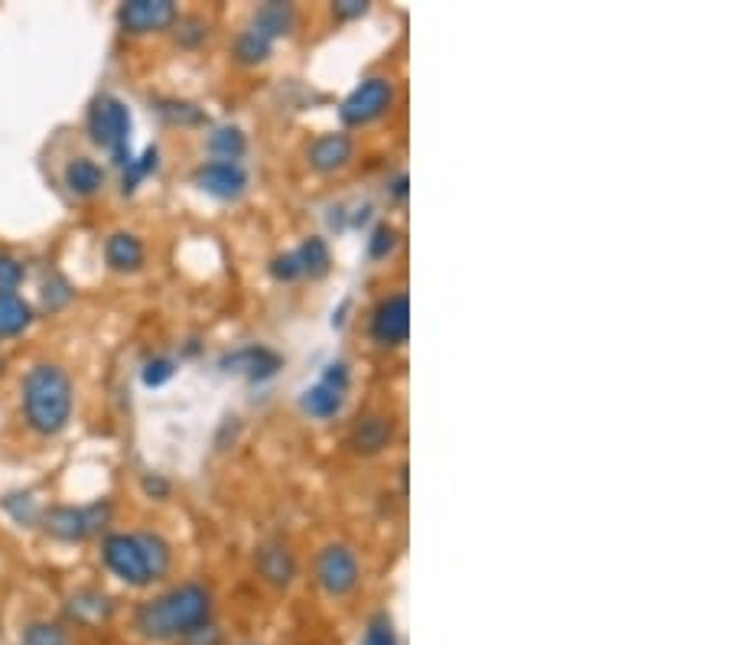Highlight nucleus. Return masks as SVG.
Returning a JSON list of instances; mask_svg holds the SVG:
<instances>
[{
    "label": "nucleus",
    "mask_w": 732,
    "mask_h": 645,
    "mask_svg": "<svg viewBox=\"0 0 732 645\" xmlns=\"http://www.w3.org/2000/svg\"><path fill=\"white\" fill-rule=\"evenodd\" d=\"M283 365V358L268 346H244V350L231 352L222 358V368L226 372H238V375H248L251 382H264V378H274L278 368Z\"/></svg>",
    "instance_id": "obj_11"
},
{
    "label": "nucleus",
    "mask_w": 732,
    "mask_h": 645,
    "mask_svg": "<svg viewBox=\"0 0 732 645\" xmlns=\"http://www.w3.org/2000/svg\"><path fill=\"white\" fill-rule=\"evenodd\" d=\"M212 620V593L202 584H179L144 600L134 613V630L150 643H169L186 639L189 633L209 626Z\"/></svg>",
    "instance_id": "obj_1"
},
{
    "label": "nucleus",
    "mask_w": 732,
    "mask_h": 645,
    "mask_svg": "<svg viewBox=\"0 0 732 645\" xmlns=\"http://www.w3.org/2000/svg\"><path fill=\"white\" fill-rule=\"evenodd\" d=\"M88 134L92 141L112 154V160L117 167H124L130 160V131H134V117L130 108L114 98V95H98L88 108Z\"/></svg>",
    "instance_id": "obj_4"
},
{
    "label": "nucleus",
    "mask_w": 732,
    "mask_h": 645,
    "mask_svg": "<svg viewBox=\"0 0 732 645\" xmlns=\"http://www.w3.org/2000/svg\"><path fill=\"white\" fill-rule=\"evenodd\" d=\"M160 112H164L169 121H179V124H196V121H202V112H199L196 105H189V102H167Z\"/></svg>",
    "instance_id": "obj_33"
},
{
    "label": "nucleus",
    "mask_w": 732,
    "mask_h": 645,
    "mask_svg": "<svg viewBox=\"0 0 732 645\" xmlns=\"http://www.w3.org/2000/svg\"><path fill=\"white\" fill-rule=\"evenodd\" d=\"M395 196L397 199H404V196H407V176H397L395 179Z\"/></svg>",
    "instance_id": "obj_38"
},
{
    "label": "nucleus",
    "mask_w": 732,
    "mask_h": 645,
    "mask_svg": "<svg viewBox=\"0 0 732 645\" xmlns=\"http://www.w3.org/2000/svg\"><path fill=\"white\" fill-rule=\"evenodd\" d=\"M362 645H397V633H395V623L381 613V616H375L372 623H368V630H365V639Z\"/></svg>",
    "instance_id": "obj_30"
},
{
    "label": "nucleus",
    "mask_w": 732,
    "mask_h": 645,
    "mask_svg": "<svg viewBox=\"0 0 732 645\" xmlns=\"http://www.w3.org/2000/svg\"><path fill=\"white\" fill-rule=\"evenodd\" d=\"M105 261L117 274H137L147 261L144 241L134 232H114L105 241Z\"/></svg>",
    "instance_id": "obj_13"
},
{
    "label": "nucleus",
    "mask_w": 732,
    "mask_h": 645,
    "mask_svg": "<svg viewBox=\"0 0 732 645\" xmlns=\"http://www.w3.org/2000/svg\"><path fill=\"white\" fill-rule=\"evenodd\" d=\"M144 492H147V496H157V499H167L169 482L164 479V476L150 472V476H144Z\"/></svg>",
    "instance_id": "obj_37"
},
{
    "label": "nucleus",
    "mask_w": 732,
    "mask_h": 645,
    "mask_svg": "<svg viewBox=\"0 0 732 645\" xmlns=\"http://www.w3.org/2000/svg\"><path fill=\"white\" fill-rule=\"evenodd\" d=\"M209 150L216 154V160H231V164H238V157L248 150V141H244V131L241 127H216L212 131V137H209Z\"/></svg>",
    "instance_id": "obj_23"
},
{
    "label": "nucleus",
    "mask_w": 732,
    "mask_h": 645,
    "mask_svg": "<svg viewBox=\"0 0 732 645\" xmlns=\"http://www.w3.org/2000/svg\"><path fill=\"white\" fill-rule=\"evenodd\" d=\"M62 183L69 186L72 196L79 199H92L105 189V170L92 160V157H72L62 170Z\"/></svg>",
    "instance_id": "obj_14"
},
{
    "label": "nucleus",
    "mask_w": 732,
    "mask_h": 645,
    "mask_svg": "<svg viewBox=\"0 0 732 645\" xmlns=\"http://www.w3.org/2000/svg\"><path fill=\"white\" fill-rule=\"evenodd\" d=\"M172 375H176V362H172L169 355H157V358H150V362L144 365V385H147V388L167 385Z\"/></svg>",
    "instance_id": "obj_28"
},
{
    "label": "nucleus",
    "mask_w": 732,
    "mask_h": 645,
    "mask_svg": "<svg viewBox=\"0 0 732 645\" xmlns=\"http://www.w3.org/2000/svg\"><path fill=\"white\" fill-rule=\"evenodd\" d=\"M179 20V10L172 0H127L117 7V27L127 37H147L169 30Z\"/></svg>",
    "instance_id": "obj_8"
},
{
    "label": "nucleus",
    "mask_w": 732,
    "mask_h": 645,
    "mask_svg": "<svg viewBox=\"0 0 732 645\" xmlns=\"http://www.w3.org/2000/svg\"><path fill=\"white\" fill-rule=\"evenodd\" d=\"M3 509L13 516L17 526H30V522L40 519V509H36V502H33V492H10V496H3Z\"/></svg>",
    "instance_id": "obj_26"
},
{
    "label": "nucleus",
    "mask_w": 732,
    "mask_h": 645,
    "mask_svg": "<svg viewBox=\"0 0 732 645\" xmlns=\"http://www.w3.org/2000/svg\"><path fill=\"white\" fill-rule=\"evenodd\" d=\"M199 189H206L216 199H238L248 189V174L241 164L231 160H209L196 170Z\"/></svg>",
    "instance_id": "obj_10"
},
{
    "label": "nucleus",
    "mask_w": 732,
    "mask_h": 645,
    "mask_svg": "<svg viewBox=\"0 0 732 645\" xmlns=\"http://www.w3.org/2000/svg\"><path fill=\"white\" fill-rule=\"evenodd\" d=\"M391 105H395V82L388 75H372L352 89V95L338 108V117L348 127H362V124L378 121Z\"/></svg>",
    "instance_id": "obj_6"
},
{
    "label": "nucleus",
    "mask_w": 732,
    "mask_h": 645,
    "mask_svg": "<svg viewBox=\"0 0 732 645\" xmlns=\"http://www.w3.org/2000/svg\"><path fill=\"white\" fill-rule=\"evenodd\" d=\"M20 645H72V639H69V630H65L62 623L33 620V623L23 626Z\"/></svg>",
    "instance_id": "obj_24"
},
{
    "label": "nucleus",
    "mask_w": 732,
    "mask_h": 645,
    "mask_svg": "<svg viewBox=\"0 0 732 645\" xmlns=\"http://www.w3.org/2000/svg\"><path fill=\"white\" fill-rule=\"evenodd\" d=\"M303 410L313 414V417H320V420L336 417L338 410H342V392L330 388V385H323V382H316L313 388L303 392Z\"/></svg>",
    "instance_id": "obj_22"
},
{
    "label": "nucleus",
    "mask_w": 732,
    "mask_h": 645,
    "mask_svg": "<svg viewBox=\"0 0 732 645\" xmlns=\"http://www.w3.org/2000/svg\"><path fill=\"white\" fill-rule=\"evenodd\" d=\"M176 37H179V43H186V46H196V43H202V40L209 37V23L196 20V17H189V20H179V30H176Z\"/></svg>",
    "instance_id": "obj_32"
},
{
    "label": "nucleus",
    "mask_w": 732,
    "mask_h": 645,
    "mask_svg": "<svg viewBox=\"0 0 732 645\" xmlns=\"http://www.w3.org/2000/svg\"><path fill=\"white\" fill-rule=\"evenodd\" d=\"M333 10H336L338 20H355V17H365V13H368V3H365V0H338Z\"/></svg>",
    "instance_id": "obj_36"
},
{
    "label": "nucleus",
    "mask_w": 732,
    "mask_h": 645,
    "mask_svg": "<svg viewBox=\"0 0 732 645\" xmlns=\"http://www.w3.org/2000/svg\"><path fill=\"white\" fill-rule=\"evenodd\" d=\"M258 571H261V578L268 584L286 586L296 578V561H293V554L283 544H264L258 551Z\"/></svg>",
    "instance_id": "obj_17"
},
{
    "label": "nucleus",
    "mask_w": 732,
    "mask_h": 645,
    "mask_svg": "<svg viewBox=\"0 0 732 645\" xmlns=\"http://www.w3.org/2000/svg\"><path fill=\"white\" fill-rule=\"evenodd\" d=\"M271 53H274V43H271L264 33H258L254 27L244 30V33L234 40V56H238V62H244V65H258V62H264Z\"/></svg>",
    "instance_id": "obj_25"
},
{
    "label": "nucleus",
    "mask_w": 732,
    "mask_h": 645,
    "mask_svg": "<svg viewBox=\"0 0 732 645\" xmlns=\"http://www.w3.org/2000/svg\"><path fill=\"white\" fill-rule=\"evenodd\" d=\"M65 610L75 623H102V620L112 616L114 603L112 596H105L102 590H79V593L69 596Z\"/></svg>",
    "instance_id": "obj_18"
},
{
    "label": "nucleus",
    "mask_w": 732,
    "mask_h": 645,
    "mask_svg": "<svg viewBox=\"0 0 732 645\" xmlns=\"http://www.w3.org/2000/svg\"><path fill=\"white\" fill-rule=\"evenodd\" d=\"M102 561L127 586H150L169 574L172 551L154 531H114L102 541Z\"/></svg>",
    "instance_id": "obj_3"
},
{
    "label": "nucleus",
    "mask_w": 732,
    "mask_h": 645,
    "mask_svg": "<svg viewBox=\"0 0 732 645\" xmlns=\"http://www.w3.org/2000/svg\"><path fill=\"white\" fill-rule=\"evenodd\" d=\"M352 154H355V144H352L348 134H342V131L338 134H323L310 147V167L316 174H336L352 160Z\"/></svg>",
    "instance_id": "obj_12"
},
{
    "label": "nucleus",
    "mask_w": 732,
    "mask_h": 645,
    "mask_svg": "<svg viewBox=\"0 0 732 645\" xmlns=\"http://www.w3.org/2000/svg\"><path fill=\"white\" fill-rule=\"evenodd\" d=\"M316 581L330 596H345L362 581L358 558L348 544H326L316 558Z\"/></svg>",
    "instance_id": "obj_7"
},
{
    "label": "nucleus",
    "mask_w": 732,
    "mask_h": 645,
    "mask_svg": "<svg viewBox=\"0 0 732 645\" xmlns=\"http://www.w3.org/2000/svg\"><path fill=\"white\" fill-rule=\"evenodd\" d=\"M320 382L345 395V388H348V365H345V362H333V365H326V372H323V378H320Z\"/></svg>",
    "instance_id": "obj_35"
},
{
    "label": "nucleus",
    "mask_w": 732,
    "mask_h": 645,
    "mask_svg": "<svg viewBox=\"0 0 732 645\" xmlns=\"http://www.w3.org/2000/svg\"><path fill=\"white\" fill-rule=\"evenodd\" d=\"M271 274H274L278 281H296V278H303V274H300V264H296V254H293V251L278 254L274 264H271Z\"/></svg>",
    "instance_id": "obj_34"
},
{
    "label": "nucleus",
    "mask_w": 732,
    "mask_h": 645,
    "mask_svg": "<svg viewBox=\"0 0 732 645\" xmlns=\"http://www.w3.org/2000/svg\"><path fill=\"white\" fill-rule=\"evenodd\" d=\"M23 278H27L23 261L7 254V251H0V293H17V288L23 284Z\"/></svg>",
    "instance_id": "obj_27"
},
{
    "label": "nucleus",
    "mask_w": 732,
    "mask_h": 645,
    "mask_svg": "<svg viewBox=\"0 0 732 645\" xmlns=\"http://www.w3.org/2000/svg\"><path fill=\"white\" fill-rule=\"evenodd\" d=\"M157 167H160V150L150 144L140 157H130V160L121 167V193H124V196L134 193L147 176L157 174Z\"/></svg>",
    "instance_id": "obj_21"
},
{
    "label": "nucleus",
    "mask_w": 732,
    "mask_h": 645,
    "mask_svg": "<svg viewBox=\"0 0 732 645\" xmlns=\"http://www.w3.org/2000/svg\"><path fill=\"white\" fill-rule=\"evenodd\" d=\"M244 645H254V643H244Z\"/></svg>",
    "instance_id": "obj_40"
},
{
    "label": "nucleus",
    "mask_w": 732,
    "mask_h": 645,
    "mask_svg": "<svg viewBox=\"0 0 732 645\" xmlns=\"http://www.w3.org/2000/svg\"><path fill=\"white\" fill-rule=\"evenodd\" d=\"M69 300H72V288H69L65 278H53L50 284H43V306H46L50 313L62 310Z\"/></svg>",
    "instance_id": "obj_31"
},
{
    "label": "nucleus",
    "mask_w": 732,
    "mask_h": 645,
    "mask_svg": "<svg viewBox=\"0 0 732 645\" xmlns=\"http://www.w3.org/2000/svg\"><path fill=\"white\" fill-rule=\"evenodd\" d=\"M20 405L23 420L33 434L40 437H56L69 427L72 408H75V392L69 372L56 362H36L20 385Z\"/></svg>",
    "instance_id": "obj_2"
},
{
    "label": "nucleus",
    "mask_w": 732,
    "mask_h": 645,
    "mask_svg": "<svg viewBox=\"0 0 732 645\" xmlns=\"http://www.w3.org/2000/svg\"><path fill=\"white\" fill-rule=\"evenodd\" d=\"M112 522V502H92V506H53L40 516V526L56 541H85L98 534Z\"/></svg>",
    "instance_id": "obj_5"
},
{
    "label": "nucleus",
    "mask_w": 732,
    "mask_h": 645,
    "mask_svg": "<svg viewBox=\"0 0 732 645\" xmlns=\"http://www.w3.org/2000/svg\"><path fill=\"white\" fill-rule=\"evenodd\" d=\"M0 372H3V355H0Z\"/></svg>",
    "instance_id": "obj_39"
},
{
    "label": "nucleus",
    "mask_w": 732,
    "mask_h": 645,
    "mask_svg": "<svg viewBox=\"0 0 732 645\" xmlns=\"http://www.w3.org/2000/svg\"><path fill=\"white\" fill-rule=\"evenodd\" d=\"M397 248V229L395 226H378L372 238H368V254L375 258V261H381V258H388V254H395Z\"/></svg>",
    "instance_id": "obj_29"
},
{
    "label": "nucleus",
    "mask_w": 732,
    "mask_h": 645,
    "mask_svg": "<svg viewBox=\"0 0 732 645\" xmlns=\"http://www.w3.org/2000/svg\"><path fill=\"white\" fill-rule=\"evenodd\" d=\"M410 333V303L407 293H395L388 300H381L372 313V340L385 350L407 343Z\"/></svg>",
    "instance_id": "obj_9"
},
{
    "label": "nucleus",
    "mask_w": 732,
    "mask_h": 645,
    "mask_svg": "<svg viewBox=\"0 0 732 645\" xmlns=\"http://www.w3.org/2000/svg\"><path fill=\"white\" fill-rule=\"evenodd\" d=\"M296 264H300V274L303 278H323L326 271H330V264H333V258H330V245L323 241V238H306L296 251Z\"/></svg>",
    "instance_id": "obj_20"
},
{
    "label": "nucleus",
    "mask_w": 732,
    "mask_h": 645,
    "mask_svg": "<svg viewBox=\"0 0 732 645\" xmlns=\"http://www.w3.org/2000/svg\"><path fill=\"white\" fill-rule=\"evenodd\" d=\"M33 306L20 293H0V340L23 336L33 326Z\"/></svg>",
    "instance_id": "obj_16"
},
{
    "label": "nucleus",
    "mask_w": 732,
    "mask_h": 645,
    "mask_svg": "<svg viewBox=\"0 0 732 645\" xmlns=\"http://www.w3.org/2000/svg\"><path fill=\"white\" fill-rule=\"evenodd\" d=\"M293 23H296V10L290 7V3H264L258 13H254V30L258 33H264L271 43L278 40V37H286L290 30H293Z\"/></svg>",
    "instance_id": "obj_19"
},
{
    "label": "nucleus",
    "mask_w": 732,
    "mask_h": 645,
    "mask_svg": "<svg viewBox=\"0 0 732 645\" xmlns=\"http://www.w3.org/2000/svg\"><path fill=\"white\" fill-rule=\"evenodd\" d=\"M391 437H395L391 417L372 414V417H365V420L355 424V430H352V447H355L358 454H378V450H385V447L391 444Z\"/></svg>",
    "instance_id": "obj_15"
}]
</instances>
